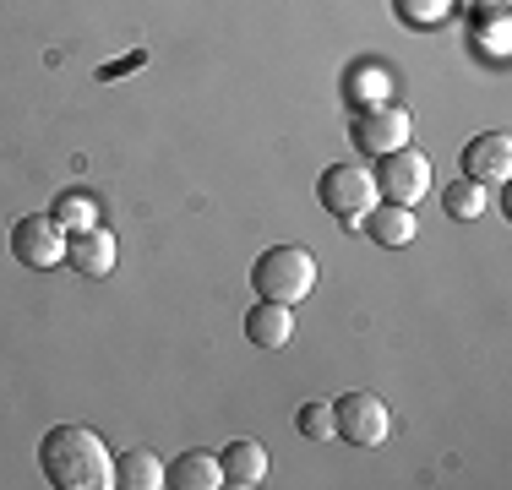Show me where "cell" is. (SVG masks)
I'll list each match as a JSON object with an SVG mask.
<instances>
[{
	"label": "cell",
	"instance_id": "cell-1",
	"mask_svg": "<svg viewBox=\"0 0 512 490\" xmlns=\"http://www.w3.org/2000/svg\"><path fill=\"white\" fill-rule=\"evenodd\" d=\"M39 469L55 490H109L115 485V458L104 436L88 425H55L39 441Z\"/></svg>",
	"mask_w": 512,
	"mask_h": 490
},
{
	"label": "cell",
	"instance_id": "cell-2",
	"mask_svg": "<svg viewBox=\"0 0 512 490\" xmlns=\"http://www.w3.org/2000/svg\"><path fill=\"white\" fill-rule=\"evenodd\" d=\"M316 284V256L300 245H273L251 262V289L256 300H278V305H300Z\"/></svg>",
	"mask_w": 512,
	"mask_h": 490
},
{
	"label": "cell",
	"instance_id": "cell-3",
	"mask_svg": "<svg viewBox=\"0 0 512 490\" xmlns=\"http://www.w3.org/2000/svg\"><path fill=\"white\" fill-rule=\"evenodd\" d=\"M316 202H322L333 218H344V224H360V218L376 207V175L360 169V164H333V169H322V180H316Z\"/></svg>",
	"mask_w": 512,
	"mask_h": 490
},
{
	"label": "cell",
	"instance_id": "cell-4",
	"mask_svg": "<svg viewBox=\"0 0 512 490\" xmlns=\"http://www.w3.org/2000/svg\"><path fill=\"white\" fill-rule=\"evenodd\" d=\"M387 431H393V414L376 392H344L333 403V436L355 441V447H382Z\"/></svg>",
	"mask_w": 512,
	"mask_h": 490
},
{
	"label": "cell",
	"instance_id": "cell-5",
	"mask_svg": "<svg viewBox=\"0 0 512 490\" xmlns=\"http://www.w3.org/2000/svg\"><path fill=\"white\" fill-rule=\"evenodd\" d=\"M425 191H431V164H425V153H414L409 142L393 147V153H382L376 196H387V202H398V207H414Z\"/></svg>",
	"mask_w": 512,
	"mask_h": 490
},
{
	"label": "cell",
	"instance_id": "cell-6",
	"mask_svg": "<svg viewBox=\"0 0 512 490\" xmlns=\"http://www.w3.org/2000/svg\"><path fill=\"white\" fill-rule=\"evenodd\" d=\"M11 256H17L22 267H33V273H44V267L66 262V229H60L50 213L17 218V224H11Z\"/></svg>",
	"mask_w": 512,
	"mask_h": 490
},
{
	"label": "cell",
	"instance_id": "cell-7",
	"mask_svg": "<svg viewBox=\"0 0 512 490\" xmlns=\"http://www.w3.org/2000/svg\"><path fill=\"white\" fill-rule=\"evenodd\" d=\"M512 175V137L507 131H480L463 147V180H480V186H502Z\"/></svg>",
	"mask_w": 512,
	"mask_h": 490
},
{
	"label": "cell",
	"instance_id": "cell-8",
	"mask_svg": "<svg viewBox=\"0 0 512 490\" xmlns=\"http://www.w3.org/2000/svg\"><path fill=\"white\" fill-rule=\"evenodd\" d=\"M355 137H360L365 153H376V158L393 153V147L409 142V109H398V104H371V109L360 115V131H355Z\"/></svg>",
	"mask_w": 512,
	"mask_h": 490
},
{
	"label": "cell",
	"instance_id": "cell-9",
	"mask_svg": "<svg viewBox=\"0 0 512 490\" xmlns=\"http://www.w3.org/2000/svg\"><path fill=\"white\" fill-rule=\"evenodd\" d=\"M66 262L77 267V273H88V278H104L109 267H115V235H109L104 224L71 229L66 235Z\"/></svg>",
	"mask_w": 512,
	"mask_h": 490
},
{
	"label": "cell",
	"instance_id": "cell-10",
	"mask_svg": "<svg viewBox=\"0 0 512 490\" xmlns=\"http://www.w3.org/2000/svg\"><path fill=\"white\" fill-rule=\"evenodd\" d=\"M218 474H224V485H235V490L262 485L267 480V447H262V441H251V436L229 441V447L218 452Z\"/></svg>",
	"mask_w": 512,
	"mask_h": 490
},
{
	"label": "cell",
	"instance_id": "cell-11",
	"mask_svg": "<svg viewBox=\"0 0 512 490\" xmlns=\"http://www.w3.org/2000/svg\"><path fill=\"white\" fill-rule=\"evenodd\" d=\"M246 338L256 349H284L295 338V305H278V300H256L246 311Z\"/></svg>",
	"mask_w": 512,
	"mask_h": 490
},
{
	"label": "cell",
	"instance_id": "cell-12",
	"mask_svg": "<svg viewBox=\"0 0 512 490\" xmlns=\"http://www.w3.org/2000/svg\"><path fill=\"white\" fill-rule=\"evenodd\" d=\"M164 485H175V490H218L224 485V474H218V452H180V458L164 469Z\"/></svg>",
	"mask_w": 512,
	"mask_h": 490
},
{
	"label": "cell",
	"instance_id": "cell-13",
	"mask_svg": "<svg viewBox=\"0 0 512 490\" xmlns=\"http://www.w3.org/2000/svg\"><path fill=\"white\" fill-rule=\"evenodd\" d=\"M360 224H365V235H371L376 245H387V251L414 240V213H409V207H398V202H376Z\"/></svg>",
	"mask_w": 512,
	"mask_h": 490
},
{
	"label": "cell",
	"instance_id": "cell-14",
	"mask_svg": "<svg viewBox=\"0 0 512 490\" xmlns=\"http://www.w3.org/2000/svg\"><path fill=\"white\" fill-rule=\"evenodd\" d=\"M115 485H126V490H158V485H164V463H158L148 447H137V452H126V458L115 463Z\"/></svg>",
	"mask_w": 512,
	"mask_h": 490
},
{
	"label": "cell",
	"instance_id": "cell-15",
	"mask_svg": "<svg viewBox=\"0 0 512 490\" xmlns=\"http://www.w3.org/2000/svg\"><path fill=\"white\" fill-rule=\"evenodd\" d=\"M50 218H55V224L71 235V229H93V224H99V207H93V196L66 191V196L55 202V213H50Z\"/></svg>",
	"mask_w": 512,
	"mask_h": 490
},
{
	"label": "cell",
	"instance_id": "cell-16",
	"mask_svg": "<svg viewBox=\"0 0 512 490\" xmlns=\"http://www.w3.org/2000/svg\"><path fill=\"white\" fill-rule=\"evenodd\" d=\"M442 207H447V218H480L485 213V186L480 180H453V186L442 191Z\"/></svg>",
	"mask_w": 512,
	"mask_h": 490
},
{
	"label": "cell",
	"instance_id": "cell-17",
	"mask_svg": "<svg viewBox=\"0 0 512 490\" xmlns=\"http://www.w3.org/2000/svg\"><path fill=\"white\" fill-rule=\"evenodd\" d=\"M295 425H300V436H311V441H333V403H300Z\"/></svg>",
	"mask_w": 512,
	"mask_h": 490
},
{
	"label": "cell",
	"instance_id": "cell-18",
	"mask_svg": "<svg viewBox=\"0 0 512 490\" xmlns=\"http://www.w3.org/2000/svg\"><path fill=\"white\" fill-rule=\"evenodd\" d=\"M447 6H453V0H404V11L414 22H431V17H447Z\"/></svg>",
	"mask_w": 512,
	"mask_h": 490
}]
</instances>
